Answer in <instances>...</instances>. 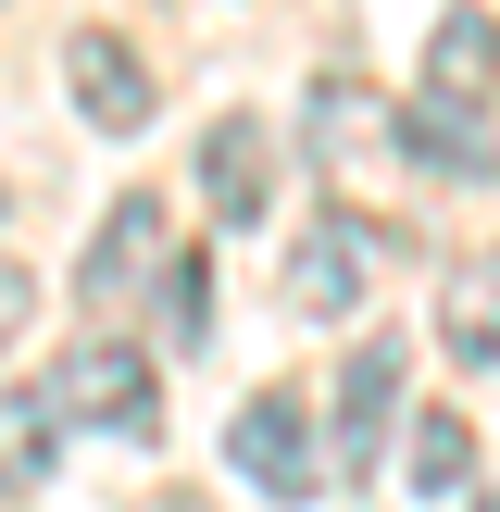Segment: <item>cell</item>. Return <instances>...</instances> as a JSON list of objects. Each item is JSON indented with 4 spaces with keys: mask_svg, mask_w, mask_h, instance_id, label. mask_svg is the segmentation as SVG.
Returning a JSON list of instances; mask_svg holds the SVG:
<instances>
[{
    "mask_svg": "<svg viewBox=\"0 0 500 512\" xmlns=\"http://www.w3.org/2000/svg\"><path fill=\"white\" fill-rule=\"evenodd\" d=\"M313 138H325V163H363V150L400 138V113L363 88V75H313Z\"/></svg>",
    "mask_w": 500,
    "mask_h": 512,
    "instance_id": "11",
    "label": "cell"
},
{
    "mask_svg": "<svg viewBox=\"0 0 500 512\" xmlns=\"http://www.w3.org/2000/svg\"><path fill=\"white\" fill-rule=\"evenodd\" d=\"M375 263H388V225H363V213L338 200V213H313V225H300V250H288V300H300L313 325H338L350 300L375 288Z\"/></svg>",
    "mask_w": 500,
    "mask_h": 512,
    "instance_id": "3",
    "label": "cell"
},
{
    "mask_svg": "<svg viewBox=\"0 0 500 512\" xmlns=\"http://www.w3.org/2000/svg\"><path fill=\"white\" fill-rule=\"evenodd\" d=\"M400 375H413L400 338H350V363H338V475H375V450L400 425Z\"/></svg>",
    "mask_w": 500,
    "mask_h": 512,
    "instance_id": "5",
    "label": "cell"
},
{
    "mask_svg": "<svg viewBox=\"0 0 500 512\" xmlns=\"http://www.w3.org/2000/svg\"><path fill=\"white\" fill-rule=\"evenodd\" d=\"M63 88H75V113H88L100 138H138L150 100H163V88H150V63L113 38V25H75V38H63Z\"/></svg>",
    "mask_w": 500,
    "mask_h": 512,
    "instance_id": "4",
    "label": "cell"
},
{
    "mask_svg": "<svg viewBox=\"0 0 500 512\" xmlns=\"http://www.w3.org/2000/svg\"><path fill=\"white\" fill-rule=\"evenodd\" d=\"M400 150H413L425 175H450V188H488V175H500L488 113H450V100H413V113H400Z\"/></svg>",
    "mask_w": 500,
    "mask_h": 512,
    "instance_id": "10",
    "label": "cell"
},
{
    "mask_svg": "<svg viewBox=\"0 0 500 512\" xmlns=\"http://www.w3.org/2000/svg\"><path fill=\"white\" fill-rule=\"evenodd\" d=\"M38 400H50L63 438H150V425H163V375H150V350H125V338H75L63 363L38 375Z\"/></svg>",
    "mask_w": 500,
    "mask_h": 512,
    "instance_id": "1",
    "label": "cell"
},
{
    "mask_svg": "<svg viewBox=\"0 0 500 512\" xmlns=\"http://www.w3.org/2000/svg\"><path fill=\"white\" fill-rule=\"evenodd\" d=\"M400 475H413L425 500L475 488V425H463V413H425V425H413V450H400Z\"/></svg>",
    "mask_w": 500,
    "mask_h": 512,
    "instance_id": "12",
    "label": "cell"
},
{
    "mask_svg": "<svg viewBox=\"0 0 500 512\" xmlns=\"http://www.w3.org/2000/svg\"><path fill=\"white\" fill-rule=\"evenodd\" d=\"M425 100H450V113H488L500 100V25L475 13V0H450V13L425 25Z\"/></svg>",
    "mask_w": 500,
    "mask_h": 512,
    "instance_id": "7",
    "label": "cell"
},
{
    "mask_svg": "<svg viewBox=\"0 0 500 512\" xmlns=\"http://www.w3.org/2000/svg\"><path fill=\"white\" fill-rule=\"evenodd\" d=\"M200 200H213L225 225H263V200H275V125L263 113H225L213 138H200Z\"/></svg>",
    "mask_w": 500,
    "mask_h": 512,
    "instance_id": "8",
    "label": "cell"
},
{
    "mask_svg": "<svg viewBox=\"0 0 500 512\" xmlns=\"http://www.w3.org/2000/svg\"><path fill=\"white\" fill-rule=\"evenodd\" d=\"M50 450H63V425H50V400H38V388H13V400H0V488H25V475L50 463Z\"/></svg>",
    "mask_w": 500,
    "mask_h": 512,
    "instance_id": "13",
    "label": "cell"
},
{
    "mask_svg": "<svg viewBox=\"0 0 500 512\" xmlns=\"http://www.w3.org/2000/svg\"><path fill=\"white\" fill-rule=\"evenodd\" d=\"M225 463L250 475L263 500H313L325 488V450H313V413H300L288 388H250L238 413H225Z\"/></svg>",
    "mask_w": 500,
    "mask_h": 512,
    "instance_id": "2",
    "label": "cell"
},
{
    "mask_svg": "<svg viewBox=\"0 0 500 512\" xmlns=\"http://www.w3.org/2000/svg\"><path fill=\"white\" fill-rule=\"evenodd\" d=\"M138 275H175V225H163V200H150V188H125L113 213H100V250L75 263V288H88L100 313H113V300L138 288Z\"/></svg>",
    "mask_w": 500,
    "mask_h": 512,
    "instance_id": "6",
    "label": "cell"
},
{
    "mask_svg": "<svg viewBox=\"0 0 500 512\" xmlns=\"http://www.w3.org/2000/svg\"><path fill=\"white\" fill-rule=\"evenodd\" d=\"M475 512H500V475H488V488H475Z\"/></svg>",
    "mask_w": 500,
    "mask_h": 512,
    "instance_id": "15",
    "label": "cell"
},
{
    "mask_svg": "<svg viewBox=\"0 0 500 512\" xmlns=\"http://www.w3.org/2000/svg\"><path fill=\"white\" fill-rule=\"evenodd\" d=\"M200 300H213V288H200V263H188V250H175V288H163V313H175V338H200Z\"/></svg>",
    "mask_w": 500,
    "mask_h": 512,
    "instance_id": "14",
    "label": "cell"
},
{
    "mask_svg": "<svg viewBox=\"0 0 500 512\" xmlns=\"http://www.w3.org/2000/svg\"><path fill=\"white\" fill-rule=\"evenodd\" d=\"M438 350H450L463 375H488V363H500V250L450 263V288H438Z\"/></svg>",
    "mask_w": 500,
    "mask_h": 512,
    "instance_id": "9",
    "label": "cell"
},
{
    "mask_svg": "<svg viewBox=\"0 0 500 512\" xmlns=\"http://www.w3.org/2000/svg\"><path fill=\"white\" fill-rule=\"evenodd\" d=\"M150 512H200V500H188V488H175V500H150Z\"/></svg>",
    "mask_w": 500,
    "mask_h": 512,
    "instance_id": "16",
    "label": "cell"
}]
</instances>
